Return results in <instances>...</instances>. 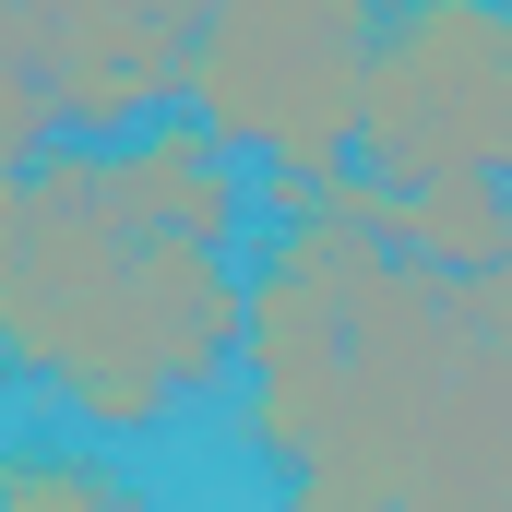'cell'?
I'll return each mask as SVG.
<instances>
[{
  "mask_svg": "<svg viewBox=\"0 0 512 512\" xmlns=\"http://www.w3.org/2000/svg\"><path fill=\"white\" fill-rule=\"evenodd\" d=\"M12 227H24V179H0V262H12Z\"/></svg>",
  "mask_w": 512,
  "mask_h": 512,
  "instance_id": "cell-12",
  "label": "cell"
},
{
  "mask_svg": "<svg viewBox=\"0 0 512 512\" xmlns=\"http://www.w3.org/2000/svg\"><path fill=\"white\" fill-rule=\"evenodd\" d=\"M358 167L382 191H512V0H382L358 72Z\"/></svg>",
  "mask_w": 512,
  "mask_h": 512,
  "instance_id": "cell-4",
  "label": "cell"
},
{
  "mask_svg": "<svg viewBox=\"0 0 512 512\" xmlns=\"http://www.w3.org/2000/svg\"><path fill=\"white\" fill-rule=\"evenodd\" d=\"M477 334L465 274L382 251L358 227H274L251 262L239 382H251V453L286 477V512H393L405 465L453 393Z\"/></svg>",
  "mask_w": 512,
  "mask_h": 512,
  "instance_id": "cell-1",
  "label": "cell"
},
{
  "mask_svg": "<svg viewBox=\"0 0 512 512\" xmlns=\"http://www.w3.org/2000/svg\"><path fill=\"white\" fill-rule=\"evenodd\" d=\"M131 239L143 227L108 191V143H48L24 167V227L0 262V370L96 441H143L179 405L131 346Z\"/></svg>",
  "mask_w": 512,
  "mask_h": 512,
  "instance_id": "cell-2",
  "label": "cell"
},
{
  "mask_svg": "<svg viewBox=\"0 0 512 512\" xmlns=\"http://www.w3.org/2000/svg\"><path fill=\"white\" fill-rule=\"evenodd\" d=\"M393 251L429 262V274H489V251H501V179H429V191H393Z\"/></svg>",
  "mask_w": 512,
  "mask_h": 512,
  "instance_id": "cell-9",
  "label": "cell"
},
{
  "mask_svg": "<svg viewBox=\"0 0 512 512\" xmlns=\"http://www.w3.org/2000/svg\"><path fill=\"white\" fill-rule=\"evenodd\" d=\"M203 12H227V0H36V60H48L60 143L167 120Z\"/></svg>",
  "mask_w": 512,
  "mask_h": 512,
  "instance_id": "cell-5",
  "label": "cell"
},
{
  "mask_svg": "<svg viewBox=\"0 0 512 512\" xmlns=\"http://www.w3.org/2000/svg\"><path fill=\"white\" fill-rule=\"evenodd\" d=\"M489 298H512V191H501V251H489V274H477Z\"/></svg>",
  "mask_w": 512,
  "mask_h": 512,
  "instance_id": "cell-11",
  "label": "cell"
},
{
  "mask_svg": "<svg viewBox=\"0 0 512 512\" xmlns=\"http://www.w3.org/2000/svg\"><path fill=\"white\" fill-rule=\"evenodd\" d=\"M239 322H251V274L227 251H203V239H131V346H143V370L179 393H215L239 370Z\"/></svg>",
  "mask_w": 512,
  "mask_h": 512,
  "instance_id": "cell-7",
  "label": "cell"
},
{
  "mask_svg": "<svg viewBox=\"0 0 512 512\" xmlns=\"http://www.w3.org/2000/svg\"><path fill=\"white\" fill-rule=\"evenodd\" d=\"M382 0H227L191 24L179 120H203L227 155H262V179H334L358 167V72H370Z\"/></svg>",
  "mask_w": 512,
  "mask_h": 512,
  "instance_id": "cell-3",
  "label": "cell"
},
{
  "mask_svg": "<svg viewBox=\"0 0 512 512\" xmlns=\"http://www.w3.org/2000/svg\"><path fill=\"white\" fill-rule=\"evenodd\" d=\"M108 191H120L131 227H155V239H203V251H227L239 227H251V179H239V155L215 143L203 120H143L131 143H108Z\"/></svg>",
  "mask_w": 512,
  "mask_h": 512,
  "instance_id": "cell-8",
  "label": "cell"
},
{
  "mask_svg": "<svg viewBox=\"0 0 512 512\" xmlns=\"http://www.w3.org/2000/svg\"><path fill=\"white\" fill-rule=\"evenodd\" d=\"M0 12H24V0H0Z\"/></svg>",
  "mask_w": 512,
  "mask_h": 512,
  "instance_id": "cell-13",
  "label": "cell"
},
{
  "mask_svg": "<svg viewBox=\"0 0 512 512\" xmlns=\"http://www.w3.org/2000/svg\"><path fill=\"white\" fill-rule=\"evenodd\" d=\"M0 512H143L96 441H0Z\"/></svg>",
  "mask_w": 512,
  "mask_h": 512,
  "instance_id": "cell-10",
  "label": "cell"
},
{
  "mask_svg": "<svg viewBox=\"0 0 512 512\" xmlns=\"http://www.w3.org/2000/svg\"><path fill=\"white\" fill-rule=\"evenodd\" d=\"M465 298H477V334L453 358V393H441L393 512H512V298H489L477 274H465Z\"/></svg>",
  "mask_w": 512,
  "mask_h": 512,
  "instance_id": "cell-6",
  "label": "cell"
}]
</instances>
